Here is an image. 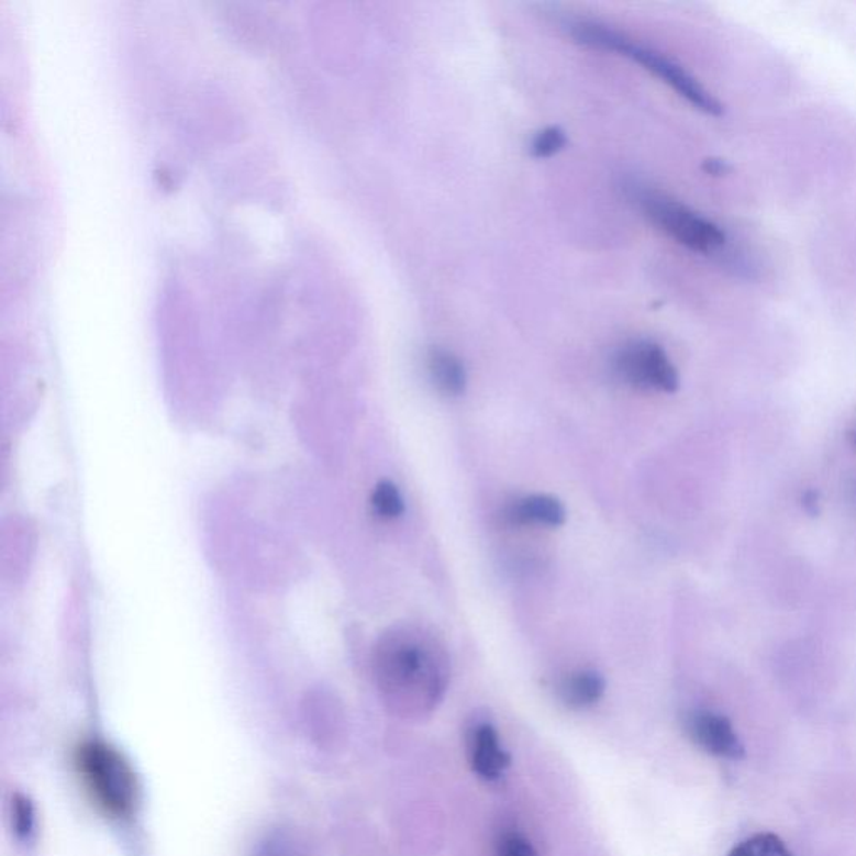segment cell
<instances>
[{
  "label": "cell",
  "mask_w": 856,
  "mask_h": 856,
  "mask_svg": "<svg viewBox=\"0 0 856 856\" xmlns=\"http://www.w3.org/2000/svg\"><path fill=\"white\" fill-rule=\"evenodd\" d=\"M76 766L95 803L112 819H127L136 810L140 788L127 759L102 742L82 743Z\"/></svg>",
  "instance_id": "3"
},
{
  "label": "cell",
  "mask_w": 856,
  "mask_h": 856,
  "mask_svg": "<svg viewBox=\"0 0 856 856\" xmlns=\"http://www.w3.org/2000/svg\"><path fill=\"white\" fill-rule=\"evenodd\" d=\"M604 679L598 672H574L560 686V698L567 707L583 710L598 703L604 694Z\"/></svg>",
  "instance_id": "10"
},
{
  "label": "cell",
  "mask_w": 856,
  "mask_h": 856,
  "mask_svg": "<svg viewBox=\"0 0 856 856\" xmlns=\"http://www.w3.org/2000/svg\"><path fill=\"white\" fill-rule=\"evenodd\" d=\"M567 137L560 127L551 126L535 134L532 141V154L535 158H551L566 146Z\"/></svg>",
  "instance_id": "13"
},
{
  "label": "cell",
  "mask_w": 856,
  "mask_h": 856,
  "mask_svg": "<svg viewBox=\"0 0 856 856\" xmlns=\"http://www.w3.org/2000/svg\"><path fill=\"white\" fill-rule=\"evenodd\" d=\"M730 856H793V853L772 833H758L740 843Z\"/></svg>",
  "instance_id": "11"
},
{
  "label": "cell",
  "mask_w": 856,
  "mask_h": 856,
  "mask_svg": "<svg viewBox=\"0 0 856 856\" xmlns=\"http://www.w3.org/2000/svg\"><path fill=\"white\" fill-rule=\"evenodd\" d=\"M704 169H707L710 175L720 176L724 175V173L730 169V166H727L726 163L721 162V159H707V162H704Z\"/></svg>",
  "instance_id": "17"
},
{
  "label": "cell",
  "mask_w": 856,
  "mask_h": 856,
  "mask_svg": "<svg viewBox=\"0 0 856 856\" xmlns=\"http://www.w3.org/2000/svg\"><path fill=\"white\" fill-rule=\"evenodd\" d=\"M255 856H293V853H291L290 846L287 845L284 838L271 836V838H266L259 845Z\"/></svg>",
  "instance_id": "16"
},
{
  "label": "cell",
  "mask_w": 856,
  "mask_h": 856,
  "mask_svg": "<svg viewBox=\"0 0 856 856\" xmlns=\"http://www.w3.org/2000/svg\"><path fill=\"white\" fill-rule=\"evenodd\" d=\"M371 505L374 511L377 512L378 518L397 519L403 514V499L400 496L397 486L392 482L383 480L375 487L374 493H371Z\"/></svg>",
  "instance_id": "12"
},
{
  "label": "cell",
  "mask_w": 856,
  "mask_h": 856,
  "mask_svg": "<svg viewBox=\"0 0 856 856\" xmlns=\"http://www.w3.org/2000/svg\"><path fill=\"white\" fill-rule=\"evenodd\" d=\"M688 733L699 748L718 758L742 759L745 756V746L733 724L721 714L708 711L692 714L688 720Z\"/></svg>",
  "instance_id": "6"
},
{
  "label": "cell",
  "mask_w": 856,
  "mask_h": 856,
  "mask_svg": "<svg viewBox=\"0 0 856 856\" xmlns=\"http://www.w3.org/2000/svg\"><path fill=\"white\" fill-rule=\"evenodd\" d=\"M499 856H537V852L525 836L508 833L500 840Z\"/></svg>",
  "instance_id": "15"
},
{
  "label": "cell",
  "mask_w": 856,
  "mask_h": 856,
  "mask_svg": "<svg viewBox=\"0 0 856 856\" xmlns=\"http://www.w3.org/2000/svg\"><path fill=\"white\" fill-rule=\"evenodd\" d=\"M470 761L474 771L487 781L500 778L511 765V756L500 745L499 734L490 724H482L474 731Z\"/></svg>",
  "instance_id": "7"
},
{
  "label": "cell",
  "mask_w": 856,
  "mask_h": 856,
  "mask_svg": "<svg viewBox=\"0 0 856 856\" xmlns=\"http://www.w3.org/2000/svg\"><path fill=\"white\" fill-rule=\"evenodd\" d=\"M426 371L438 392L458 397L467 387V371L460 358L444 348H432L426 354Z\"/></svg>",
  "instance_id": "8"
},
{
  "label": "cell",
  "mask_w": 856,
  "mask_h": 856,
  "mask_svg": "<svg viewBox=\"0 0 856 856\" xmlns=\"http://www.w3.org/2000/svg\"><path fill=\"white\" fill-rule=\"evenodd\" d=\"M508 518L514 524H542L559 527L566 521L563 503L551 496H531L512 503Z\"/></svg>",
  "instance_id": "9"
},
{
  "label": "cell",
  "mask_w": 856,
  "mask_h": 856,
  "mask_svg": "<svg viewBox=\"0 0 856 856\" xmlns=\"http://www.w3.org/2000/svg\"><path fill=\"white\" fill-rule=\"evenodd\" d=\"M570 31H572L577 43L583 44V46L611 51V53L621 54V56L641 64L644 69L659 77L660 81L666 82L672 91L678 92L681 98H685L699 111L710 115L723 114L721 102L675 60L668 59L649 47L633 43L621 32L614 31L609 25L598 24V22H576Z\"/></svg>",
  "instance_id": "2"
},
{
  "label": "cell",
  "mask_w": 856,
  "mask_h": 856,
  "mask_svg": "<svg viewBox=\"0 0 856 856\" xmlns=\"http://www.w3.org/2000/svg\"><path fill=\"white\" fill-rule=\"evenodd\" d=\"M12 816H14L15 832L21 836L29 835L34 826V810H32L31 801L27 798L21 797V794L14 798Z\"/></svg>",
  "instance_id": "14"
},
{
  "label": "cell",
  "mask_w": 856,
  "mask_h": 856,
  "mask_svg": "<svg viewBox=\"0 0 856 856\" xmlns=\"http://www.w3.org/2000/svg\"><path fill=\"white\" fill-rule=\"evenodd\" d=\"M375 676L388 707L403 716H423L444 698L447 665L434 641L393 631L378 643Z\"/></svg>",
  "instance_id": "1"
},
{
  "label": "cell",
  "mask_w": 856,
  "mask_h": 856,
  "mask_svg": "<svg viewBox=\"0 0 856 856\" xmlns=\"http://www.w3.org/2000/svg\"><path fill=\"white\" fill-rule=\"evenodd\" d=\"M614 365L619 377L631 387L666 393L678 390V370L657 343L647 340L627 343L619 349Z\"/></svg>",
  "instance_id": "5"
},
{
  "label": "cell",
  "mask_w": 856,
  "mask_h": 856,
  "mask_svg": "<svg viewBox=\"0 0 856 856\" xmlns=\"http://www.w3.org/2000/svg\"><path fill=\"white\" fill-rule=\"evenodd\" d=\"M633 191L644 214L679 245L708 255L720 249L726 242V236L718 224L679 201L651 189L633 188Z\"/></svg>",
  "instance_id": "4"
}]
</instances>
